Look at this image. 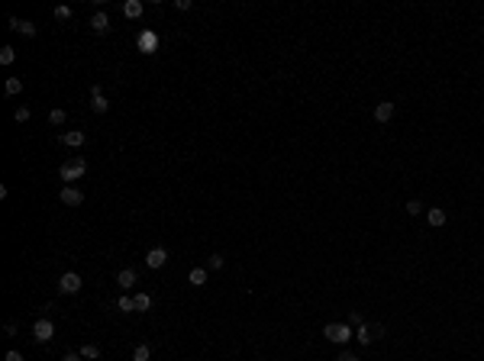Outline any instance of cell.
<instances>
[{
    "mask_svg": "<svg viewBox=\"0 0 484 361\" xmlns=\"http://www.w3.org/2000/svg\"><path fill=\"white\" fill-rule=\"evenodd\" d=\"M323 336H326L329 342H336V345H346V342L355 336V329H352L349 323H326L323 326Z\"/></svg>",
    "mask_w": 484,
    "mask_h": 361,
    "instance_id": "obj_1",
    "label": "cell"
},
{
    "mask_svg": "<svg viewBox=\"0 0 484 361\" xmlns=\"http://www.w3.org/2000/svg\"><path fill=\"white\" fill-rule=\"evenodd\" d=\"M84 171H87V162H84V158H71V162H65V165L58 168V178L71 184V181H78V178H84Z\"/></svg>",
    "mask_w": 484,
    "mask_h": 361,
    "instance_id": "obj_2",
    "label": "cell"
},
{
    "mask_svg": "<svg viewBox=\"0 0 484 361\" xmlns=\"http://www.w3.org/2000/svg\"><path fill=\"white\" fill-rule=\"evenodd\" d=\"M32 339H36L39 345H46V342L55 339V326H52L49 316H39V319L32 323Z\"/></svg>",
    "mask_w": 484,
    "mask_h": 361,
    "instance_id": "obj_3",
    "label": "cell"
},
{
    "mask_svg": "<svg viewBox=\"0 0 484 361\" xmlns=\"http://www.w3.org/2000/svg\"><path fill=\"white\" fill-rule=\"evenodd\" d=\"M136 49L145 52V55H155V52H158V36H155L152 29H142V32L136 36Z\"/></svg>",
    "mask_w": 484,
    "mask_h": 361,
    "instance_id": "obj_4",
    "label": "cell"
},
{
    "mask_svg": "<svg viewBox=\"0 0 484 361\" xmlns=\"http://www.w3.org/2000/svg\"><path fill=\"white\" fill-rule=\"evenodd\" d=\"M81 287H84V280H81V274H75V271L58 277V294H78Z\"/></svg>",
    "mask_w": 484,
    "mask_h": 361,
    "instance_id": "obj_5",
    "label": "cell"
},
{
    "mask_svg": "<svg viewBox=\"0 0 484 361\" xmlns=\"http://www.w3.org/2000/svg\"><path fill=\"white\" fill-rule=\"evenodd\" d=\"M58 197H61V204H65V207H81V204H84V193L78 190V187H71V184H65Z\"/></svg>",
    "mask_w": 484,
    "mask_h": 361,
    "instance_id": "obj_6",
    "label": "cell"
},
{
    "mask_svg": "<svg viewBox=\"0 0 484 361\" xmlns=\"http://www.w3.org/2000/svg\"><path fill=\"white\" fill-rule=\"evenodd\" d=\"M145 265L152 268V271H158V268H165L168 265V252L158 245V249H148V255H145Z\"/></svg>",
    "mask_w": 484,
    "mask_h": 361,
    "instance_id": "obj_7",
    "label": "cell"
},
{
    "mask_svg": "<svg viewBox=\"0 0 484 361\" xmlns=\"http://www.w3.org/2000/svg\"><path fill=\"white\" fill-rule=\"evenodd\" d=\"M91 110H94V113H107V110H110L107 97H103V91H100V84L91 87Z\"/></svg>",
    "mask_w": 484,
    "mask_h": 361,
    "instance_id": "obj_8",
    "label": "cell"
},
{
    "mask_svg": "<svg viewBox=\"0 0 484 361\" xmlns=\"http://www.w3.org/2000/svg\"><path fill=\"white\" fill-rule=\"evenodd\" d=\"M58 142H61V145H68V148H81V145L87 142V136L81 133V129H71V133H61V136H58Z\"/></svg>",
    "mask_w": 484,
    "mask_h": 361,
    "instance_id": "obj_9",
    "label": "cell"
},
{
    "mask_svg": "<svg viewBox=\"0 0 484 361\" xmlns=\"http://www.w3.org/2000/svg\"><path fill=\"white\" fill-rule=\"evenodd\" d=\"M91 29L97 32V36H103V32H110V16L103 13V10H97V13L91 16Z\"/></svg>",
    "mask_w": 484,
    "mask_h": 361,
    "instance_id": "obj_10",
    "label": "cell"
},
{
    "mask_svg": "<svg viewBox=\"0 0 484 361\" xmlns=\"http://www.w3.org/2000/svg\"><path fill=\"white\" fill-rule=\"evenodd\" d=\"M391 116H394V103L391 100H381L375 107V123H381V126H384V123H391Z\"/></svg>",
    "mask_w": 484,
    "mask_h": 361,
    "instance_id": "obj_11",
    "label": "cell"
},
{
    "mask_svg": "<svg viewBox=\"0 0 484 361\" xmlns=\"http://www.w3.org/2000/svg\"><path fill=\"white\" fill-rule=\"evenodd\" d=\"M10 29L13 32H23V36H36V23L20 20V16H10Z\"/></svg>",
    "mask_w": 484,
    "mask_h": 361,
    "instance_id": "obj_12",
    "label": "cell"
},
{
    "mask_svg": "<svg viewBox=\"0 0 484 361\" xmlns=\"http://www.w3.org/2000/svg\"><path fill=\"white\" fill-rule=\"evenodd\" d=\"M136 280H139V271H136V268H123L120 274H117V284H120L123 290H129V287L136 284Z\"/></svg>",
    "mask_w": 484,
    "mask_h": 361,
    "instance_id": "obj_13",
    "label": "cell"
},
{
    "mask_svg": "<svg viewBox=\"0 0 484 361\" xmlns=\"http://www.w3.org/2000/svg\"><path fill=\"white\" fill-rule=\"evenodd\" d=\"M142 0H126V4H123V16H126V20H139V16H142Z\"/></svg>",
    "mask_w": 484,
    "mask_h": 361,
    "instance_id": "obj_14",
    "label": "cell"
},
{
    "mask_svg": "<svg viewBox=\"0 0 484 361\" xmlns=\"http://www.w3.org/2000/svg\"><path fill=\"white\" fill-rule=\"evenodd\" d=\"M445 219H449V213H445L442 207H429V213H426V223H429V226L439 229V226H445Z\"/></svg>",
    "mask_w": 484,
    "mask_h": 361,
    "instance_id": "obj_15",
    "label": "cell"
},
{
    "mask_svg": "<svg viewBox=\"0 0 484 361\" xmlns=\"http://www.w3.org/2000/svg\"><path fill=\"white\" fill-rule=\"evenodd\" d=\"M133 300H136V313L152 310V294H133Z\"/></svg>",
    "mask_w": 484,
    "mask_h": 361,
    "instance_id": "obj_16",
    "label": "cell"
},
{
    "mask_svg": "<svg viewBox=\"0 0 484 361\" xmlns=\"http://www.w3.org/2000/svg\"><path fill=\"white\" fill-rule=\"evenodd\" d=\"M81 358H87V361H100V345H94V342H84V345H81Z\"/></svg>",
    "mask_w": 484,
    "mask_h": 361,
    "instance_id": "obj_17",
    "label": "cell"
},
{
    "mask_svg": "<svg viewBox=\"0 0 484 361\" xmlns=\"http://www.w3.org/2000/svg\"><path fill=\"white\" fill-rule=\"evenodd\" d=\"M188 280H191L194 287H204V284H207V268H191Z\"/></svg>",
    "mask_w": 484,
    "mask_h": 361,
    "instance_id": "obj_18",
    "label": "cell"
},
{
    "mask_svg": "<svg viewBox=\"0 0 484 361\" xmlns=\"http://www.w3.org/2000/svg\"><path fill=\"white\" fill-rule=\"evenodd\" d=\"M355 339H358V342H362V345H371V342H375V336H371V326H368V323H365V326H358V332H355Z\"/></svg>",
    "mask_w": 484,
    "mask_h": 361,
    "instance_id": "obj_19",
    "label": "cell"
},
{
    "mask_svg": "<svg viewBox=\"0 0 484 361\" xmlns=\"http://www.w3.org/2000/svg\"><path fill=\"white\" fill-rule=\"evenodd\" d=\"M148 358H152V345H145V342H142V345L133 348V361H148Z\"/></svg>",
    "mask_w": 484,
    "mask_h": 361,
    "instance_id": "obj_20",
    "label": "cell"
},
{
    "mask_svg": "<svg viewBox=\"0 0 484 361\" xmlns=\"http://www.w3.org/2000/svg\"><path fill=\"white\" fill-rule=\"evenodd\" d=\"M4 91H7V97H16L23 91V81L20 77H7V84H4Z\"/></svg>",
    "mask_w": 484,
    "mask_h": 361,
    "instance_id": "obj_21",
    "label": "cell"
},
{
    "mask_svg": "<svg viewBox=\"0 0 484 361\" xmlns=\"http://www.w3.org/2000/svg\"><path fill=\"white\" fill-rule=\"evenodd\" d=\"M16 61V49L13 46H4L0 49V65H13Z\"/></svg>",
    "mask_w": 484,
    "mask_h": 361,
    "instance_id": "obj_22",
    "label": "cell"
},
{
    "mask_svg": "<svg viewBox=\"0 0 484 361\" xmlns=\"http://www.w3.org/2000/svg\"><path fill=\"white\" fill-rule=\"evenodd\" d=\"M65 119H68L65 110H52V113H49V123H52V126H65Z\"/></svg>",
    "mask_w": 484,
    "mask_h": 361,
    "instance_id": "obj_23",
    "label": "cell"
},
{
    "mask_svg": "<svg viewBox=\"0 0 484 361\" xmlns=\"http://www.w3.org/2000/svg\"><path fill=\"white\" fill-rule=\"evenodd\" d=\"M117 306H120L123 313H136V300H133V297H126V294L120 297V303H117Z\"/></svg>",
    "mask_w": 484,
    "mask_h": 361,
    "instance_id": "obj_24",
    "label": "cell"
},
{
    "mask_svg": "<svg viewBox=\"0 0 484 361\" xmlns=\"http://www.w3.org/2000/svg\"><path fill=\"white\" fill-rule=\"evenodd\" d=\"M207 268H210V271H219V268H223V255H219V252H213V255L207 258Z\"/></svg>",
    "mask_w": 484,
    "mask_h": 361,
    "instance_id": "obj_25",
    "label": "cell"
},
{
    "mask_svg": "<svg viewBox=\"0 0 484 361\" xmlns=\"http://www.w3.org/2000/svg\"><path fill=\"white\" fill-rule=\"evenodd\" d=\"M13 119L16 123H26V119H29V107H16L13 110Z\"/></svg>",
    "mask_w": 484,
    "mask_h": 361,
    "instance_id": "obj_26",
    "label": "cell"
},
{
    "mask_svg": "<svg viewBox=\"0 0 484 361\" xmlns=\"http://www.w3.org/2000/svg\"><path fill=\"white\" fill-rule=\"evenodd\" d=\"M55 20H71V7H55Z\"/></svg>",
    "mask_w": 484,
    "mask_h": 361,
    "instance_id": "obj_27",
    "label": "cell"
},
{
    "mask_svg": "<svg viewBox=\"0 0 484 361\" xmlns=\"http://www.w3.org/2000/svg\"><path fill=\"white\" fill-rule=\"evenodd\" d=\"M407 213H410V216L423 213V204H420V200H410V204H407Z\"/></svg>",
    "mask_w": 484,
    "mask_h": 361,
    "instance_id": "obj_28",
    "label": "cell"
},
{
    "mask_svg": "<svg viewBox=\"0 0 484 361\" xmlns=\"http://www.w3.org/2000/svg\"><path fill=\"white\" fill-rule=\"evenodd\" d=\"M349 326H365V316L358 313V310H352V316H349Z\"/></svg>",
    "mask_w": 484,
    "mask_h": 361,
    "instance_id": "obj_29",
    "label": "cell"
},
{
    "mask_svg": "<svg viewBox=\"0 0 484 361\" xmlns=\"http://www.w3.org/2000/svg\"><path fill=\"white\" fill-rule=\"evenodd\" d=\"M4 361H23V355H20V351H7Z\"/></svg>",
    "mask_w": 484,
    "mask_h": 361,
    "instance_id": "obj_30",
    "label": "cell"
},
{
    "mask_svg": "<svg viewBox=\"0 0 484 361\" xmlns=\"http://www.w3.org/2000/svg\"><path fill=\"white\" fill-rule=\"evenodd\" d=\"M339 361H362V358H355L352 351H342V355H339Z\"/></svg>",
    "mask_w": 484,
    "mask_h": 361,
    "instance_id": "obj_31",
    "label": "cell"
},
{
    "mask_svg": "<svg viewBox=\"0 0 484 361\" xmlns=\"http://www.w3.org/2000/svg\"><path fill=\"white\" fill-rule=\"evenodd\" d=\"M61 361H81V351H78V355H75V351H68V355L61 358Z\"/></svg>",
    "mask_w": 484,
    "mask_h": 361,
    "instance_id": "obj_32",
    "label": "cell"
}]
</instances>
